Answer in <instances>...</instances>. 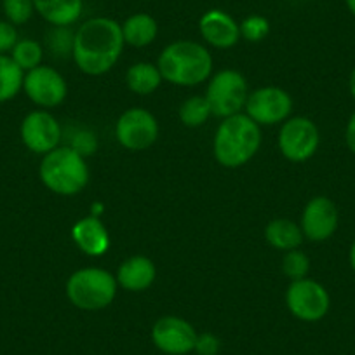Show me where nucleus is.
<instances>
[{"mask_svg": "<svg viewBox=\"0 0 355 355\" xmlns=\"http://www.w3.org/2000/svg\"><path fill=\"white\" fill-rule=\"evenodd\" d=\"M122 35L124 42L129 46L146 47L159 35V25L153 16L146 12H136L122 23Z\"/></svg>", "mask_w": 355, "mask_h": 355, "instance_id": "6ab92c4d", "label": "nucleus"}, {"mask_svg": "<svg viewBox=\"0 0 355 355\" xmlns=\"http://www.w3.org/2000/svg\"><path fill=\"white\" fill-rule=\"evenodd\" d=\"M197 331L183 317H160L152 327V343L166 355H189L196 348Z\"/></svg>", "mask_w": 355, "mask_h": 355, "instance_id": "f8f14e48", "label": "nucleus"}, {"mask_svg": "<svg viewBox=\"0 0 355 355\" xmlns=\"http://www.w3.org/2000/svg\"><path fill=\"white\" fill-rule=\"evenodd\" d=\"M244 110L245 115L251 117L259 128L282 124L291 115L293 100L284 89L266 85V87L256 89L254 93L249 94Z\"/></svg>", "mask_w": 355, "mask_h": 355, "instance_id": "9d476101", "label": "nucleus"}, {"mask_svg": "<svg viewBox=\"0 0 355 355\" xmlns=\"http://www.w3.org/2000/svg\"><path fill=\"white\" fill-rule=\"evenodd\" d=\"M25 71L12 61L9 54H0V103L15 100L23 91Z\"/></svg>", "mask_w": 355, "mask_h": 355, "instance_id": "4be33fe9", "label": "nucleus"}, {"mask_svg": "<svg viewBox=\"0 0 355 355\" xmlns=\"http://www.w3.org/2000/svg\"><path fill=\"white\" fill-rule=\"evenodd\" d=\"M157 277V268L153 261L146 256L136 254L131 258L125 259L121 266H119L117 275V284L122 289L131 293H141L146 291L150 286L155 282Z\"/></svg>", "mask_w": 355, "mask_h": 355, "instance_id": "f3484780", "label": "nucleus"}, {"mask_svg": "<svg viewBox=\"0 0 355 355\" xmlns=\"http://www.w3.org/2000/svg\"><path fill=\"white\" fill-rule=\"evenodd\" d=\"M157 67L164 80L169 84L193 87L209 78L213 71V56L202 44L176 40L164 47Z\"/></svg>", "mask_w": 355, "mask_h": 355, "instance_id": "f03ea898", "label": "nucleus"}, {"mask_svg": "<svg viewBox=\"0 0 355 355\" xmlns=\"http://www.w3.org/2000/svg\"><path fill=\"white\" fill-rule=\"evenodd\" d=\"M199 32L216 49H230L241 40V25L221 9H209L200 16Z\"/></svg>", "mask_w": 355, "mask_h": 355, "instance_id": "2eb2a0df", "label": "nucleus"}, {"mask_svg": "<svg viewBox=\"0 0 355 355\" xmlns=\"http://www.w3.org/2000/svg\"><path fill=\"white\" fill-rule=\"evenodd\" d=\"M340 225V213L338 207L329 197H313L309 200L302 214L303 235L312 242H324L333 237Z\"/></svg>", "mask_w": 355, "mask_h": 355, "instance_id": "4468645a", "label": "nucleus"}, {"mask_svg": "<svg viewBox=\"0 0 355 355\" xmlns=\"http://www.w3.org/2000/svg\"><path fill=\"white\" fill-rule=\"evenodd\" d=\"M348 91H350V96L354 98V101H355V68L352 70L350 78H348Z\"/></svg>", "mask_w": 355, "mask_h": 355, "instance_id": "7c9ffc66", "label": "nucleus"}, {"mask_svg": "<svg viewBox=\"0 0 355 355\" xmlns=\"http://www.w3.org/2000/svg\"><path fill=\"white\" fill-rule=\"evenodd\" d=\"M117 279L105 268L87 266L73 272L67 281L70 303L85 312H96L112 305L117 295Z\"/></svg>", "mask_w": 355, "mask_h": 355, "instance_id": "39448f33", "label": "nucleus"}, {"mask_svg": "<svg viewBox=\"0 0 355 355\" xmlns=\"http://www.w3.org/2000/svg\"><path fill=\"white\" fill-rule=\"evenodd\" d=\"M303 232L300 225L295 221L286 220V218H279V220H272L265 228V239L272 248L279 249V251H293L298 249L303 242Z\"/></svg>", "mask_w": 355, "mask_h": 355, "instance_id": "aec40b11", "label": "nucleus"}, {"mask_svg": "<svg viewBox=\"0 0 355 355\" xmlns=\"http://www.w3.org/2000/svg\"><path fill=\"white\" fill-rule=\"evenodd\" d=\"M178 115L187 128H200L213 115V112L206 96H192L183 101Z\"/></svg>", "mask_w": 355, "mask_h": 355, "instance_id": "b1692460", "label": "nucleus"}, {"mask_svg": "<svg viewBox=\"0 0 355 355\" xmlns=\"http://www.w3.org/2000/svg\"><path fill=\"white\" fill-rule=\"evenodd\" d=\"M248 80L237 70H221L207 84L206 100L213 115L221 119L241 114L248 103Z\"/></svg>", "mask_w": 355, "mask_h": 355, "instance_id": "423d86ee", "label": "nucleus"}, {"mask_svg": "<svg viewBox=\"0 0 355 355\" xmlns=\"http://www.w3.org/2000/svg\"><path fill=\"white\" fill-rule=\"evenodd\" d=\"M221 348V341L216 334L213 333H202L197 334V341H196V352L197 355H218L220 354Z\"/></svg>", "mask_w": 355, "mask_h": 355, "instance_id": "c85d7f7f", "label": "nucleus"}, {"mask_svg": "<svg viewBox=\"0 0 355 355\" xmlns=\"http://www.w3.org/2000/svg\"><path fill=\"white\" fill-rule=\"evenodd\" d=\"M261 146V128L245 114L223 119L213 141L214 159L220 166L237 169L245 166Z\"/></svg>", "mask_w": 355, "mask_h": 355, "instance_id": "7ed1b4c3", "label": "nucleus"}, {"mask_svg": "<svg viewBox=\"0 0 355 355\" xmlns=\"http://www.w3.org/2000/svg\"><path fill=\"white\" fill-rule=\"evenodd\" d=\"M282 272L291 281H300L305 279L310 272V258L300 249H293V251L286 252L284 259H282Z\"/></svg>", "mask_w": 355, "mask_h": 355, "instance_id": "393cba45", "label": "nucleus"}, {"mask_svg": "<svg viewBox=\"0 0 355 355\" xmlns=\"http://www.w3.org/2000/svg\"><path fill=\"white\" fill-rule=\"evenodd\" d=\"M115 138L125 150L141 152L150 148L159 138V122L155 115L145 108H129L115 124Z\"/></svg>", "mask_w": 355, "mask_h": 355, "instance_id": "1a4fd4ad", "label": "nucleus"}, {"mask_svg": "<svg viewBox=\"0 0 355 355\" xmlns=\"http://www.w3.org/2000/svg\"><path fill=\"white\" fill-rule=\"evenodd\" d=\"M348 261H350L352 270H354V274H355V239L350 245V251H348Z\"/></svg>", "mask_w": 355, "mask_h": 355, "instance_id": "2f4dec72", "label": "nucleus"}, {"mask_svg": "<svg viewBox=\"0 0 355 355\" xmlns=\"http://www.w3.org/2000/svg\"><path fill=\"white\" fill-rule=\"evenodd\" d=\"M286 305L298 320L319 322L329 313L331 296L320 282L305 277L289 284L286 291Z\"/></svg>", "mask_w": 355, "mask_h": 355, "instance_id": "0eeeda50", "label": "nucleus"}, {"mask_svg": "<svg viewBox=\"0 0 355 355\" xmlns=\"http://www.w3.org/2000/svg\"><path fill=\"white\" fill-rule=\"evenodd\" d=\"M122 25L112 18L98 16L82 23L73 33L71 56L85 75H103L117 64L124 51Z\"/></svg>", "mask_w": 355, "mask_h": 355, "instance_id": "f257e3e1", "label": "nucleus"}, {"mask_svg": "<svg viewBox=\"0 0 355 355\" xmlns=\"http://www.w3.org/2000/svg\"><path fill=\"white\" fill-rule=\"evenodd\" d=\"M40 182L56 196L71 197L89 183V166L84 155L71 146H58L42 157L39 166Z\"/></svg>", "mask_w": 355, "mask_h": 355, "instance_id": "20e7f679", "label": "nucleus"}, {"mask_svg": "<svg viewBox=\"0 0 355 355\" xmlns=\"http://www.w3.org/2000/svg\"><path fill=\"white\" fill-rule=\"evenodd\" d=\"M345 4H347V9L350 11V15L355 18V0H345Z\"/></svg>", "mask_w": 355, "mask_h": 355, "instance_id": "473e14b6", "label": "nucleus"}, {"mask_svg": "<svg viewBox=\"0 0 355 355\" xmlns=\"http://www.w3.org/2000/svg\"><path fill=\"white\" fill-rule=\"evenodd\" d=\"M162 75H160L159 67L146 61H139L129 67L128 73H125V84H128L129 91L139 96H148V94L155 93L159 89L160 82H162Z\"/></svg>", "mask_w": 355, "mask_h": 355, "instance_id": "412c9836", "label": "nucleus"}, {"mask_svg": "<svg viewBox=\"0 0 355 355\" xmlns=\"http://www.w3.org/2000/svg\"><path fill=\"white\" fill-rule=\"evenodd\" d=\"M77 248L87 256H101L110 248V234L98 216H85L71 228Z\"/></svg>", "mask_w": 355, "mask_h": 355, "instance_id": "dca6fc26", "label": "nucleus"}, {"mask_svg": "<svg viewBox=\"0 0 355 355\" xmlns=\"http://www.w3.org/2000/svg\"><path fill=\"white\" fill-rule=\"evenodd\" d=\"M18 30L8 19H0V54H9L18 44Z\"/></svg>", "mask_w": 355, "mask_h": 355, "instance_id": "cd10ccee", "label": "nucleus"}, {"mask_svg": "<svg viewBox=\"0 0 355 355\" xmlns=\"http://www.w3.org/2000/svg\"><path fill=\"white\" fill-rule=\"evenodd\" d=\"M23 91L32 103L40 108L60 107L68 94V85L63 75L53 67L40 64L26 71L23 78Z\"/></svg>", "mask_w": 355, "mask_h": 355, "instance_id": "9b49d317", "label": "nucleus"}, {"mask_svg": "<svg viewBox=\"0 0 355 355\" xmlns=\"http://www.w3.org/2000/svg\"><path fill=\"white\" fill-rule=\"evenodd\" d=\"M239 25H241V39H245L248 42H261L270 33V21L265 16H248Z\"/></svg>", "mask_w": 355, "mask_h": 355, "instance_id": "bb28decb", "label": "nucleus"}, {"mask_svg": "<svg viewBox=\"0 0 355 355\" xmlns=\"http://www.w3.org/2000/svg\"><path fill=\"white\" fill-rule=\"evenodd\" d=\"M19 136L30 152L44 157L60 146L61 125L47 110H33L21 121Z\"/></svg>", "mask_w": 355, "mask_h": 355, "instance_id": "ddd939ff", "label": "nucleus"}, {"mask_svg": "<svg viewBox=\"0 0 355 355\" xmlns=\"http://www.w3.org/2000/svg\"><path fill=\"white\" fill-rule=\"evenodd\" d=\"M9 56H11L12 61H15V63L26 73V71L33 70V68L42 64L44 49L37 40L19 39L18 44L15 46V49L9 53Z\"/></svg>", "mask_w": 355, "mask_h": 355, "instance_id": "5701e85b", "label": "nucleus"}, {"mask_svg": "<svg viewBox=\"0 0 355 355\" xmlns=\"http://www.w3.org/2000/svg\"><path fill=\"white\" fill-rule=\"evenodd\" d=\"M2 11L9 23L19 26L32 19L35 6H33V0H2Z\"/></svg>", "mask_w": 355, "mask_h": 355, "instance_id": "a878e982", "label": "nucleus"}, {"mask_svg": "<svg viewBox=\"0 0 355 355\" xmlns=\"http://www.w3.org/2000/svg\"><path fill=\"white\" fill-rule=\"evenodd\" d=\"M345 143H347V148L355 155V112L350 115L345 128Z\"/></svg>", "mask_w": 355, "mask_h": 355, "instance_id": "c756f323", "label": "nucleus"}, {"mask_svg": "<svg viewBox=\"0 0 355 355\" xmlns=\"http://www.w3.org/2000/svg\"><path fill=\"white\" fill-rule=\"evenodd\" d=\"M320 145V132L309 117H291L282 122L279 131V150L291 162H305L315 155Z\"/></svg>", "mask_w": 355, "mask_h": 355, "instance_id": "6e6552de", "label": "nucleus"}, {"mask_svg": "<svg viewBox=\"0 0 355 355\" xmlns=\"http://www.w3.org/2000/svg\"><path fill=\"white\" fill-rule=\"evenodd\" d=\"M35 12L56 28H68L80 19L84 0H33Z\"/></svg>", "mask_w": 355, "mask_h": 355, "instance_id": "a211bd4d", "label": "nucleus"}]
</instances>
